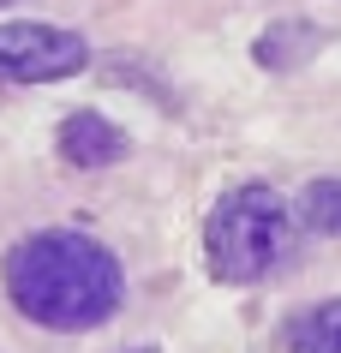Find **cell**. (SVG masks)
<instances>
[{
    "mask_svg": "<svg viewBox=\"0 0 341 353\" xmlns=\"http://www.w3.org/2000/svg\"><path fill=\"white\" fill-rule=\"evenodd\" d=\"M6 299L42 330H96L126 305V270L96 234L42 228L6 252Z\"/></svg>",
    "mask_w": 341,
    "mask_h": 353,
    "instance_id": "6da1fadb",
    "label": "cell"
},
{
    "mask_svg": "<svg viewBox=\"0 0 341 353\" xmlns=\"http://www.w3.org/2000/svg\"><path fill=\"white\" fill-rule=\"evenodd\" d=\"M293 234H300L293 204L264 180H246V186H227L204 216V258L216 281L251 288L282 270V258L293 252Z\"/></svg>",
    "mask_w": 341,
    "mask_h": 353,
    "instance_id": "7a4b0ae2",
    "label": "cell"
},
{
    "mask_svg": "<svg viewBox=\"0 0 341 353\" xmlns=\"http://www.w3.org/2000/svg\"><path fill=\"white\" fill-rule=\"evenodd\" d=\"M90 66V42L78 30L37 19L0 24V78L6 84H54V78H78Z\"/></svg>",
    "mask_w": 341,
    "mask_h": 353,
    "instance_id": "3957f363",
    "label": "cell"
},
{
    "mask_svg": "<svg viewBox=\"0 0 341 353\" xmlns=\"http://www.w3.org/2000/svg\"><path fill=\"white\" fill-rule=\"evenodd\" d=\"M54 150L66 156V168H114L120 156H126V132L114 126L108 114H96V108H78V114H66L60 120V132H54Z\"/></svg>",
    "mask_w": 341,
    "mask_h": 353,
    "instance_id": "277c9868",
    "label": "cell"
},
{
    "mask_svg": "<svg viewBox=\"0 0 341 353\" xmlns=\"http://www.w3.org/2000/svg\"><path fill=\"white\" fill-rule=\"evenodd\" d=\"M282 353H341V294L287 317L282 323Z\"/></svg>",
    "mask_w": 341,
    "mask_h": 353,
    "instance_id": "5b68a950",
    "label": "cell"
},
{
    "mask_svg": "<svg viewBox=\"0 0 341 353\" xmlns=\"http://www.w3.org/2000/svg\"><path fill=\"white\" fill-rule=\"evenodd\" d=\"M323 42H329V30H323V24H305V19H282V24H269L264 37H258V48H251V54L264 60L269 72H287V66H305V60L318 54Z\"/></svg>",
    "mask_w": 341,
    "mask_h": 353,
    "instance_id": "8992f818",
    "label": "cell"
},
{
    "mask_svg": "<svg viewBox=\"0 0 341 353\" xmlns=\"http://www.w3.org/2000/svg\"><path fill=\"white\" fill-rule=\"evenodd\" d=\"M293 222L305 234H323V240H341V174H323L311 186L300 192V204H293Z\"/></svg>",
    "mask_w": 341,
    "mask_h": 353,
    "instance_id": "52a82bcc",
    "label": "cell"
},
{
    "mask_svg": "<svg viewBox=\"0 0 341 353\" xmlns=\"http://www.w3.org/2000/svg\"><path fill=\"white\" fill-rule=\"evenodd\" d=\"M0 6H12V0H0Z\"/></svg>",
    "mask_w": 341,
    "mask_h": 353,
    "instance_id": "ba28073f",
    "label": "cell"
}]
</instances>
